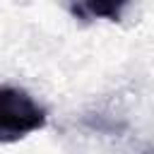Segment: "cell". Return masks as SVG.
I'll list each match as a JSON object with an SVG mask.
<instances>
[{"label": "cell", "instance_id": "cell-1", "mask_svg": "<svg viewBox=\"0 0 154 154\" xmlns=\"http://www.w3.org/2000/svg\"><path fill=\"white\" fill-rule=\"evenodd\" d=\"M48 123V111L22 87L0 84V144L17 142Z\"/></svg>", "mask_w": 154, "mask_h": 154}, {"label": "cell", "instance_id": "cell-2", "mask_svg": "<svg viewBox=\"0 0 154 154\" xmlns=\"http://www.w3.org/2000/svg\"><path fill=\"white\" fill-rule=\"evenodd\" d=\"M128 7H130V2H77V5H67L70 14L77 17L79 22H94V19L118 22Z\"/></svg>", "mask_w": 154, "mask_h": 154}]
</instances>
